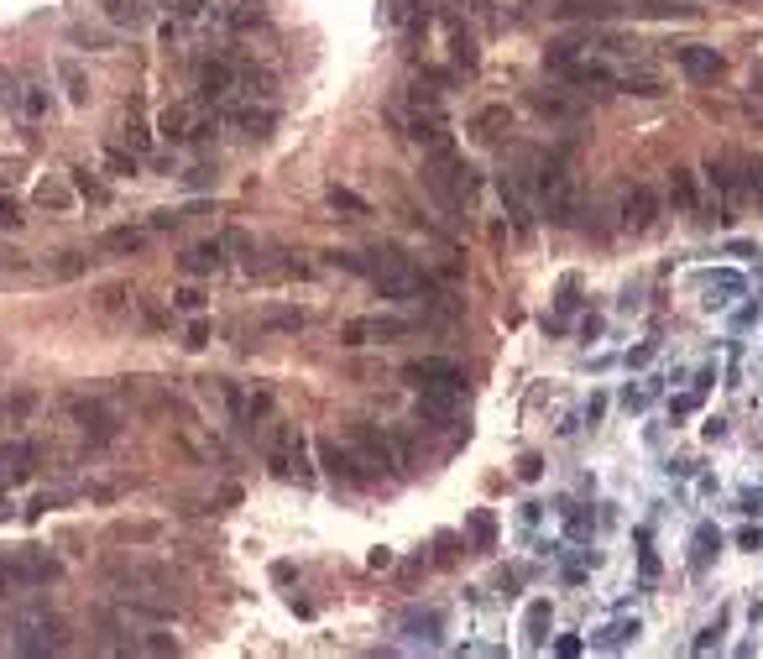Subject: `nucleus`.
<instances>
[{
	"mask_svg": "<svg viewBox=\"0 0 763 659\" xmlns=\"http://www.w3.org/2000/svg\"><path fill=\"white\" fill-rule=\"evenodd\" d=\"M560 309H575V278H565V288H560Z\"/></svg>",
	"mask_w": 763,
	"mask_h": 659,
	"instance_id": "obj_48",
	"label": "nucleus"
},
{
	"mask_svg": "<svg viewBox=\"0 0 763 659\" xmlns=\"http://www.w3.org/2000/svg\"><path fill=\"white\" fill-rule=\"evenodd\" d=\"M68 414H74V424L95 445H110L115 435H121V419H115V408L105 398H68Z\"/></svg>",
	"mask_w": 763,
	"mask_h": 659,
	"instance_id": "obj_10",
	"label": "nucleus"
},
{
	"mask_svg": "<svg viewBox=\"0 0 763 659\" xmlns=\"http://www.w3.org/2000/svg\"><path fill=\"white\" fill-rule=\"evenodd\" d=\"M32 476V445H0V487H16Z\"/></svg>",
	"mask_w": 763,
	"mask_h": 659,
	"instance_id": "obj_28",
	"label": "nucleus"
},
{
	"mask_svg": "<svg viewBox=\"0 0 763 659\" xmlns=\"http://www.w3.org/2000/svg\"><path fill=\"white\" fill-rule=\"evenodd\" d=\"M262 325H272V330H309L314 314H309V309H267Z\"/></svg>",
	"mask_w": 763,
	"mask_h": 659,
	"instance_id": "obj_32",
	"label": "nucleus"
},
{
	"mask_svg": "<svg viewBox=\"0 0 763 659\" xmlns=\"http://www.w3.org/2000/svg\"><path fill=\"white\" fill-rule=\"evenodd\" d=\"M136 157H142V152H126V147H105V168H110L115 178H136Z\"/></svg>",
	"mask_w": 763,
	"mask_h": 659,
	"instance_id": "obj_37",
	"label": "nucleus"
},
{
	"mask_svg": "<svg viewBox=\"0 0 763 659\" xmlns=\"http://www.w3.org/2000/svg\"><path fill=\"white\" fill-rule=\"evenodd\" d=\"M16 654H63L68 649V628L53 612H16Z\"/></svg>",
	"mask_w": 763,
	"mask_h": 659,
	"instance_id": "obj_6",
	"label": "nucleus"
},
{
	"mask_svg": "<svg viewBox=\"0 0 763 659\" xmlns=\"http://www.w3.org/2000/svg\"><path fill=\"white\" fill-rule=\"evenodd\" d=\"M210 173H215V168H189V173H183V178H189V184L199 189V184H210Z\"/></svg>",
	"mask_w": 763,
	"mask_h": 659,
	"instance_id": "obj_47",
	"label": "nucleus"
},
{
	"mask_svg": "<svg viewBox=\"0 0 763 659\" xmlns=\"http://www.w3.org/2000/svg\"><path fill=\"white\" fill-rule=\"evenodd\" d=\"M147 241H152V236L142 231V225H110V231L95 236V252H100V257H142Z\"/></svg>",
	"mask_w": 763,
	"mask_h": 659,
	"instance_id": "obj_17",
	"label": "nucleus"
},
{
	"mask_svg": "<svg viewBox=\"0 0 763 659\" xmlns=\"http://www.w3.org/2000/svg\"><path fill=\"white\" fill-rule=\"evenodd\" d=\"M345 445L356 450V461L366 466V476H387V471H403L413 461V445L398 435V429H382L372 419H351L345 424Z\"/></svg>",
	"mask_w": 763,
	"mask_h": 659,
	"instance_id": "obj_2",
	"label": "nucleus"
},
{
	"mask_svg": "<svg viewBox=\"0 0 763 659\" xmlns=\"http://www.w3.org/2000/svg\"><path fill=\"white\" fill-rule=\"evenodd\" d=\"M513 131V110L507 105H487V110H476L471 116V142H502V136Z\"/></svg>",
	"mask_w": 763,
	"mask_h": 659,
	"instance_id": "obj_23",
	"label": "nucleus"
},
{
	"mask_svg": "<svg viewBox=\"0 0 763 659\" xmlns=\"http://www.w3.org/2000/svg\"><path fill=\"white\" fill-rule=\"evenodd\" d=\"M544 628H549V602H534V607H528V639H544Z\"/></svg>",
	"mask_w": 763,
	"mask_h": 659,
	"instance_id": "obj_44",
	"label": "nucleus"
},
{
	"mask_svg": "<svg viewBox=\"0 0 763 659\" xmlns=\"http://www.w3.org/2000/svg\"><path fill=\"white\" fill-rule=\"evenodd\" d=\"M27 225V210H21L16 194H0V231H21Z\"/></svg>",
	"mask_w": 763,
	"mask_h": 659,
	"instance_id": "obj_39",
	"label": "nucleus"
},
{
	"mask_svg": "<svg viewBox=\"0 0 763 659\" xmlns=\"http://www.w3.org/2000/svg\"><path fill=\"white\" fill-rule=\"evenodd\" d=\"M460 408H466V393H460V388H429V393H419V419L429 429H450L460 419Z\"/></svg>",
	"mask_w": 763,
	"mask_h": 659,
	"instance_id": "obj_14",
	"label": "nucleus"
},
{
	"mask_svg": "<svg viewBox=\"0 0 763 659\" xmlns=\"http://www.w3.org/2000/svg\"><path fill=\"white\" fill-rule=\"evenodd\" d=\"M748 84H753V95L763 100V63H753V79H748Z\"/></svg>",
	"mask_w": 763,
	"mask_h": 659,
	"instance_id": "obj_49",
	"label": "nucleus"
},
{
	"mask_svg": "<svg viewBox=\"0 0 763 659\" xmlns=\"http://www.w3.org/2000/svg\"><path fill=\"white\" fill-rule=\"evenodd\" d=\"M210 21L225 27V32H257L267 21V0H215Z\"/></svg>",
	"mask_w": 763,
	"mask_h": 659,
	"instance_id": "obj_12",
	"label": "nucleus"
},
{
	"mask_svg": "<svg viewBox=\"0 0 763 659\" xmlns=\"http://www.w3.org/2000/svg\"><path fill=\"white\" fill-rule=\"evenodd\" d=\"M95 309H100V314H126V309H131V288H121V283L100 288V293H95Z\"/></svg>",
	"mask_w": 763,
	"mask_h": 659,
	"instance_id": "obj_34",
	"label": "nucleus"
},
{
	"mask_svg": "<svg viewBox=\"0 0 763 659\" xmlns=\"http://www.w3.org/2000/svg\"><path fill=\"white\" fill-rule=\"evenodd\" d=\"M549 11L560 21H607L622 6H617V0H549Z\"/></svg>",
	"mask_w": 763,
	"mask_h": 659,
	"instance_id": "obj_25",
	"label": "nucleus"
},
{
	"mask_svg": "<svg viewBox=\"0 0 763 659\" xmlns=\"http://www.w3.org/2000/svg\"><path fill=\"white\" fill-rule=\"evenodd\" d=\"M528 105H534L544 121H581V116H586V105L570 100V95H560V89H554V95H549V89H534V95H528Z\"/></svg>",
	"mask_w": 763,
	"mask_h": 659,
	"instance_id": "obj_24",
	"label": "nucleus"
},
{
	"mask_svg": "<svg viewBox=\"0 0 763 659\" xmlns=\"http://www.w3.org/2000/svg\"><path fill=\"white\" fill-rule=\"evenodd\" d=\"M319 461H325L330 476H340V482H351V487H366V482H372V476H366V466L356 461V450L340 445V440H319Z\"/></svg>",
	"mask_w": 763,
	"mask_h": 659,
	"instance_id": "obj_16",
	"label": "nucleus"
},
{
	"mask_svg": "<svg viewBox=\"0 0 763 659\" xmlns=\"http://www.w3.org/2000/svg\"><path fill=\"white\" fill-rule=\"evenodd\" d=\"M403 335H413V320H403V314H356L340 325L345 346H392Z\"/></svg>",
	"mask_w": 763,
	"mask_h": 659,
	"instance_id": "obj_8",
	"label": "nucleus"
},
{
	"mask_svg": "<svg viewBox=\"0 0 763 659\" xmlns=\"http://www.w3.org/2000/svg\"><path fill=\"white\" fill-rule=\"evenodd\" d=\"M48 278L53 283H74V278H84L89 272V252H79V246H63V252H48Z\"/></svg>",
	"mask_w": 763,
	"mask_h": 659,
	"instance_id": "obj_27",
	"label": "nucleus"
},
{
	"mask_svg": "<svg viewBox=\"0 0 763 659\" xmlns=\"http://www.w3.org/2000/svg\"><path fill=\"white\" fill-rule=\"evenodd\" d=\"M58 79H63V89H68V100H74V105L89 100V74H84L74 58H58Z\"/></svg>",
	"mask_w": 763,
	"mask_h": 659,
	"instance_id": "obj_31",
	"label": "nucleus"
},
{
	"mask_svg": "<svg viewBox=\"0 0 763 659\" xmlns=\"http://www.w3.org/2000/svg\"><path fill=\"white\" fill-rule=\"evenodd\" d=\"M617 89H622V95H638V100H659L664 79H659V68H649V63H617Z\"/></svg>",
	"mask_w": 763,
	"mask_h": 659,
	"instance_id": "obj_20",
	"label": "nucleus"
},
{
	"mask_svg": "<svg viewBox=\"0 0 763 659\" xmlns=\"http://www.w3.org/2000/svg\"><path fill=\"white\" fill-rule=\"evenodd\" d=\"M157 0H100V16L110 21V32H142L152 21Z\"/></svg>",
	"mask_w": 763,
	"mask_h": 659,
	"instance_id": "obj_18",
	"label": "nucleus"
},
{
	"mask_svg": "<svg viewBox=\"0 0 763 659\" xmlns=\"http://www.w3.org/2000/svg\"><path fill=\"white\" fill-rule=\"evenodd\" d=\"M183 346H189V351L210 346V320H204V314H194V320H189V330H183Z\"/></svg>",
	"mask_w": 763,
	"mask_h": 659,
	"instance_id": "obj_42",
	"label": "nucleus"
},
{
	"mask_svg": "<svg viewBox=\"0 0 763 659\" xmlns=\"http://www.w3.org/2000/svg\"><path fill=\"white\" fill-rule=\"evenodd\" d=\"M675 63H680V74H685L690 84H711V79L727 74L722 48H706V42H680V48H675Z\"/></svg>",
	"mask_w": 763,
	"mask_h": 659,
	"instance_id": "obj_11",
	"label": "nucleus"
},
{
	"mask_svg": "<svg viewBox=\"0 0 763 659\" xmlns=\"http://www.w3.org/2000/svg\"><path fill=\"white\" fill-rule=\"evenodd\" d=\"M654 220H659V189L633 184L622 194V231H654Z\"/></svg>",
	"mask_w": 763,
	"mask_h": 659,
	"instance_id": "obj_13",
	"label": "nucleus"
},
{
	"mask_svg": "<svg viewBox=\"0 0 763 659\" xmlns=\"http://www.w3.org/2000/svg\"><path fill=\"white\" fill-rule=\"evenodd\" d=\"M157 529L152 524H121V529H115V539H152Z\"/></svg>",
	"mask_w": 763,
	"mask_h": 659,
	"instance_id": "obj_45",
	"label": "nucleus"
},
{
	"mask_svg": "<svg viewBox=\"0 0 763 659\" xmlns=\"http://www.w3.org/2000/svg\"><path fill=\"white\" fill-rule=\"evenodd\" d=\"M131 314H136V320H142L147 330H163V325H168V309H163V304H152V299H142V293L131 299Z\"/></svg>",
	"mask_w": 763,
	"mask_h": 659,
	"instance_id": "obj_35",
	"label": "nucleus"
},
{
	"mask_svg": "<svg viewBox=\"0 0 763 659\" xmlns=\"http://www.w3.org/2000/svg\"><path fill=\"white\" fill-rule=\"evenodd\" d=\"M330 204H335V210H345V215H372V204H366L356 189H330Z\"/></svg>",
	"mask_w": 763,
	"mask_h": 659,
	"instance_id": "obj_41",
	"label": "nucleus"
},
{
	"mask_svg": "<svg viewBox=\"0 0 763 659\" xmlns=\"http://www.w3.org/2000/svg\"><path fill=\"white\" fill-rule=\"evenodd\" d=\"M63 503V492H37L32 497V513H48V508H58Z\"/></svg>",
	"mask_w": 763,
	"mask_h": 659,
	"instance_id": "obj_46",
	"label": "nucleus"
},
{
	"mask_svg": "<svg viewBox=\"0 0 763 659\" xmlns=\"http://www.w3.org/2000/svg\"><path fill=\"white\" fill-rule=\"evenodd\" d=\"M68 42H84V48H110L115 32H95V27H74L68 32Z\"/></svg>",
	"mask_w": 763,
	"mask_h": 659,
	"instance_id": "obj_43",
	"label": "nucleus"
},
{
	"mask_svg": "<svg viewBox=\"0 0 763 659\" xmlns=\"http://www.w3.org/2000/svg\"><path fill=\"white\" fill-rule=\"evenodd\" d=\"M706 184L722 204H753V210H763V157L737 152V147L716 152L706 163Z\"/></svg>",
	"mask_w": 763,
	"mask_h": 659,
	"instance_id": "obj_1",
	"label": "nucleus"
},
{
	"mask_svg": "<svg viewBox=\"0 0 763 659\" xmlns=\"http://www.w3.org/2000/svg\"><path fill=\"white\" fill-rule=\"evenodd\" d=\"M68 178H74V189H79V199H89V204H110V189L100 184V178L95 173H89V168H74V173H68Z\"/></svg>",
	"mask_w": 763,
	"mask_h": 659,
	"instance_id": "obj_33",
	"label": "nucleus"
},
{
	"mask_svg": "<svg viewBox=\"0 0 763 659\" xmlns=\"http://www.w3.org/2000/svg\"><path fill=\"white\" fill-rule=\"evenodd\" d=\"M230 246H225V236H215V241H199V246H189V252L178 257V272H189V278H210V272H220L230 257Z\"/></svg>",
	"mask_w": 763,
	"mask_h": 659,
	"instance_id": "obj_19",
	"label": "nucleus"
},
{
	"mask_svg": "<svg viewBox=\"0 0 763 659\" xmlns=\"http://www.w3.org/2000/svg\"><path fill=\"white\" fill-rule=\"evenodd\" d=\"M121 142H126L131 152H142V157L152 152V126L142 121V105H131V110H126V126H121Z\"/></svg>",
	"mask_w": 763,
	"mask_h": 659,
	"instance_id": "obj_30",
	"label": "nucleus"
},
{
	"mask_svg": "<svg viewBox=\"0 0 763 659\" xmlns=\"http://www.w3.org/2000/svg\"><path fill=\"white\" fill-rule=\"evenodd\" d=\"M37 210H48V215H74L79 210V189H74V178H42L37 184Z\"/></svg>",
	"mask_w": 763,
	"mask_h": 659,
	"instance_id": "obj_22",
	"label": "nucleus"
},
{
	"mask_svg": "<svg viewBox=\"0 0 763 659\" xmlns=\"http://www.w3.org/2000/svg\"><path fill=\"white\" fill-rule=\"evenodd\" d=\"M204 299H210V293H204V288H194V283H183V288L173 293V299H168V304H173L178 314H204Z\"/></svg>",
	"mask_w": 763,
	"mask_h": 659,
	"instance_id": "obj_36",
	"label": "nucleus"
},
{
	"mask_svg": "<svg viewBox=\"0 0 763 659\" xmlns=\"http://www.w3.org/2000/svg\"><path fill=\"white\" fill-rule=\"evenodd\" d=\"M157 131H163V142H173V147H199V142L215 136V110L199 95L194 100H173L163 110V121H157Z\"/></svg>",
	"mask_w": 763,
	"mask_h": 659,
	"instance_id": "obj_4",
	"label": "nucleus"
},
{
	"mask_svg": "<svg viewBox=\"0 0 763 659\" xmlns=\"http://www.w3.org/2000/svg\"><path fill=\"white\" fill-rule=\"evenodd\" d=\"M37 408V398L32 393H16V398H0V419H11V424H21Z\"/></svg>",
	"mask_w": 763,
	"mask_h": 659,
	"instance_id": "obj_40",
	"label": "nucleus"
},
{
	"mask_svg": "<svg viewBox=\"0 0 763 659\" xmlns=\"http://www.w3.org/2000/svg\"><path fill=\"white\" fill-rule=\"evenodd\" d=\"M628 11L649 16V21H675V16H696L690 0H628Z\"/></svg>",
	"mask_w": 763,
	"mask_h": 659,
	"instance_id": "obj_29",
	"label": "nucleus"
},
{
	"mask_svg": "<svg viewBox=\"0 0 763 659\" xmlns=\"http://www.w3.org/2000/svg\"><path fill=\"white\" fill-rule=\"evenodd\" d=\"M471 539L481 544V550H492V544H497V518H492L487 508H481V513H471Z\"/></svg>",
	"mask_w": 763,
	"mask_h": 659,
	"instance_id": "obj_38",
	"label": "nucleus"
},
{
	"mask_svg": "<svg viewBox=\"0 0 763 659\" xmlns=\"http://www.w3.org/2000/svg\"><path fill=\"white\" fill-rule=\"evenodd\" d=\"M11 105H16L27 121H42V116L53 110V89L42 84L37 74H27V79H21V89H11Z\"/></svg>",
	"mask_w": 763,
	"mask_h": 659,
	"instance_id": "obj_21",
	"label": "nucleus"
},
{
	"mask_svg": "<svg viewBox=\"0 0 763 659\" xmlns=\"http://www.w3.org/2000/svg\"><path fill=\"white\" fill-rule=\"evenodd\" d=\"M241 68H246V58H236V53H210L199 68H194V89H199V100L204 105H220V100H230L236 95V84H241Z\"/></svg>",
	"mask_w": 763,
	"mask_h": 659,
	"instance_id": "obj_7",
	"label": "nucleus"
},
{
	"mask_svg": "<svg viewBox=\"0 0 763 659\" xmlns=\"http://www.w3.org/2000/svg\"><path fill=\"white\" fill-rule=\"evenodd\" d=\"M403 382H408V388H419V393H429V388H460V393H466V372H460V361H450V356H419V361H408Z\"/></svg>",
	"mask_w": 763,
	"mask_h": 659,
	"instance_id": "obj_9",
	"label": "nucleus"
},
{
	"mask_svg": "<svg viewBox=\"0 0 763 659\" xmlns=\"http://www.w3.org/2000/svg\"><path fill=\"white\" fill-rule=\"evenodd\" d=\"M267 466L277 482H293V487H314V445L304 440V429L277 419L267 429Z\"/></svg>",
	"mask_w": 763,
	"mask_h": 659,
	"instance_id": "obj_3",
	"label": "nucleus"
},
{
	"mask_svg": "<svg viewBox=\"0 0 763 659\" xmlns=\"http://www.w3.org/2000/svg\"><path fill=\"white\" fill-rule=\"evenodd\" d=\"M544 68H549V74H560L565 84L591 89V95H617V63L596 58V48H581V53H570V58H554Z\"/></svg>",
	"mask_w": 763,
	"mask_h": 659,
	"instance_id": "obj_5",
	"label": "nucleus"
},
{
	"mask_svg": "<svg viewBox=\"0 0 763 659\" xmlns=\"http://www.w3.org/2000/svg\"><path fill=\"white\" fill-rule=\"evenodd\" d=\"M439 21H445V32H450V74H476L481 53H476V37L466 32V16H460V11H445Z\"/></svg>",
	"mask_w": 763,
	"mask_h": 659,
	"instance_id": "obj_15",
	"label": "nucleus"
},
{
	"mask_svg": "<svg viewBox=\"0 0 763 659\" xmlns=\"http://www.w3.org/2000/svg\"><path fill=\"white\" fill-rule=\"evenodd\" d=\"M669 204H675L680 215H701V178L690 173V168L669 173Z\"/></svg>",
	"mask_w": 763,
	"mask_h": 659,
	"instance_id": "obj_26",
	"label": "nucleus"
}]
</instances>
